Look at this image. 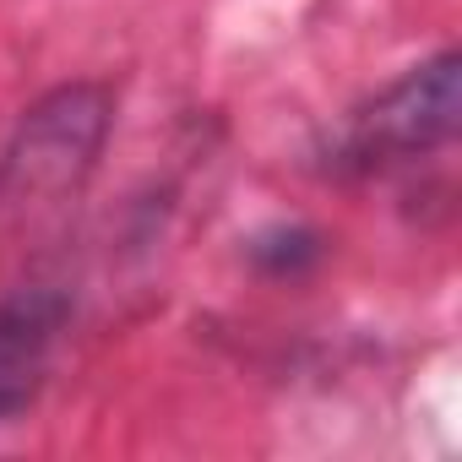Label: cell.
I'll return each instance as SVG.
<instances>
[{
	"label": "cell",
	"instance_id": "cell-3",
	"mask_svg": "<svg viewBox=\"0 0 462 462\" xmlns=\"http://www.w3.org/2000/svg\"><path fill=\"white\" fill-rule=\"evenodd\" d=\"M66 327V294L55 289H17L0 300V424L23 419L55 365Z\"/></svg>",
	"mask_w": 462,
	"mask_h": 462
},
{
	"label": "cell",
	"instance_id": "cell-2",
	"mask_svg": "<svg viewBox=\"0 0 462 462\" xmlns=\"http://www.w3.org/2000/svg\"><path fill=\"white\" fill-rule=\"evenodd\" d=\"M457 50H440L435 60L402 71L370 109L354 115L343 136V158L359 169L413 163L457 136Z\"/></svg>",
	"mask_w": 462,
	"mask_h": 462
},
{
	"label": "cell",
	"instance_id": "cell-1",
	"mask_svg": "<svg viewBox=\"0 0 462 462\" xmlns=\"http://www.w3.org/2000/svg\"><path fill=\"white\" fill-rule=\"evenodd\" d=\"M109 136V93L98 82H71L39 98L0 163V190L12 201H44L82 185Z\"/></svg>",
	"mask_w": 462,
	"mask_h": 462
}]
</instances>
